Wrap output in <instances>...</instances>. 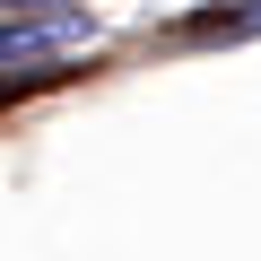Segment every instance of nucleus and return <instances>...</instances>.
Here are the masks:
<instances>
[{
	"mask_svg": "<svg viewBox=\"0 0 261 261\" xmlns=\"http://www.w3.org/2000/svg\"><path fill=\"white\" fill-rule=\"evenodd\" d=\"M87 44V18H53V27H0V70L9 61H53V53H79Z\"/></svg>",
	"mask_w": 261,
	"mask_h": 261,
	"instance_id": "obj_1",
	"label": "nucleus"
}]
</instances>
